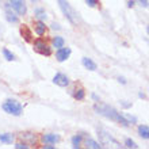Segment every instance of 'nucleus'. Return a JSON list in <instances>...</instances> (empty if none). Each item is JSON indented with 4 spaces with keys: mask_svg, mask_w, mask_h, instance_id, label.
I'll return each mask as SVG.
<instances>
[{
    "mask_svg": "<svg viewBox=\"0 0 149 149\" xmlns=\"http://www.w3.org/2000/svg\"><path fill=\"white\" fill-rule=\"evenodd\" d=\"M94 110L96 114L99 115H102V117L107 118V119H110V121H114V122H118V123H121L123 126H129V121L125 118V115L121 113H118L114 107L109 106V104H104V103H96L94 106Z\"/></svg>",
    "mask_w": 149,
    "mask_h": 149,
    "instance_id": "f257e3e1",
    "label": "nucleus"
},
{
    "mask_svg": "<svg viewBox=\"0 0 149 149\" xmlns=\"http://www.w3.org/2000/svg\"><path fill=\"white\" fill-rule=\"evenodd\" d=\"M57 3H58L60 8H61L63 14L65 15V18H67L72 24H77V22H79L77 12L72 8V6L68 3V0H57Z\"/></svg>",
    "mask_w": 149,
    "mask_h": 149,
    "instance_id": "f03ea898",
    "label": "nucleus"
},
{
    "mask_svg": "<svg viewBox=\"0 0 149 149\" xmlns=\"http://www.w3.org/2000/svg\"><path fill=\"white\" fill-rule=\"evenodd\" d=\"M1 109L7 114H11V115H15V117H19L20 114L23 113V107L18 100L15 99H7L6 102L1 104Z\"/></svg>",
    "mask_w": 149,
    "mask_h": 149,
    "instance_id": "7ed1b4c3",
    "label": "nucleus"
},
{
    "mask_svg": "<svg viewBox=\"0 0 149 149\" xmlns=\"http://www.w3.org/2000/svg\"><path fill=\"white\" fill-rule=\"evenodd\" d=\"M98 136L100 138V141H102V145H114V146H117V148H121V144L114 137H111L106 130L98 129Z\"/></svg>",
    "mask_w": 149,
    "mask_h": 149,
    "instance_id": "20e7f679",
    "label": "nucleus"
},
{
    "mask_svg": "<svg viewBox=\"0 0 149 149\" xmlns=\"http://www.w3.org/2000/svg\"><path fill=\"white\" fill-rule=\"evenodd\" d=\"M33 47H34V50L37 52V53H39V54L42 56H50L52 54V49L49 47V45H47L43 39H37V41H34V45H33Z\"/></svg>",
    "mask_w": 149,
    "mask_h": 149,
    "instance_id": "39448f33",
    "label": "nucleus"
},
{
    "mask_svg": "<svg viewBox=\"0 0 149 149\" xmlns=\"http://www.w3.org/2000/svg\"><path fill=\"white\" fill-rule=\"evenodd\" d=\"M10 6L18 15H26L27 12V6L24 0H10Z\"/></svg>",
    "mask_w": 149,
    "mask_h": 149,
    "instance_id": "423d86ee",
    "label": "nucleus"
},
{
    "mask_svg": "<svg viewBox=\"0 0 149 149\" xmlns=\"http://www.w3.org/2000/svg\"><path fill=\"white\" fill-rule=\"evenodd\" d=\"M72 50L69 49V47H60V49H57V52H56V58H57V61H60V63H64V61H67L68 58H69V56H71Z\"/></svg>",
    "mask_w": 149,
    "mask_h": 149,
    "instance_id": "0eeeda50",
    "label": "nucleus"
},
{
    "mask_svg": "<svg viewBox=\"0 0 149 149\" xmlns=\"http://www.w3.org/2000/svg\"><path fill=\"white\" fill-rule=\"evenodd\" d=\"M53 83L57 84L58 87H67L69 86V79H68L67 74L64 73H56L54 77H53Z\"/></svg>",
    "mask_w": 149,
    "mask_h": 149,
    "instance_id": "6e6552de",
    "label": "nucleus"
},
{
    "mask_svg": "<svg viewBox=\"0 0 149 149\" xmlns=\"http://www.w3.org/2000/svg\"><path fill=\"white\" fill-rule=\"evenodd\" d=\"M42 141L45 142V144H56V142L60 141V136H58V134H53V133L43 134V136H42Z\"/></svg>",
    "mask_w": 149,
    "mask_h": 149,
    "instance_id": "1a4fd4ad",
    "label": "nucleus"
},
{
    "mask_svg": "<svg viewBox=\"0 0 149 149\" xmlns=\"http://www.w3.org/2000/svg\"><path fill=\"white\" fill-rule=\"evenodd\" d=\"M20 36H22V38H24L26 42H30V41H31L33 34H31V31H30V29H29L26 24H23V26L20 27Z\"/></svg>",
    "mask_w": 149,
    "mask_h": 149,
    "instance_id": "9d476101",
    "label": "nucleus"
},
{
    "mask_svg": "<svg viewBox=\"0 0 149 149\" xmlns=\"http://www.w3.org/2000/svg\"><path fill=\"white\" fill-rule=\"evenodd\" d=\"M81 64L84 65V68L86 69H88V71H96V64L92 61L91 58H88V57H84V58L81 60Z\"/></svg>",
    "mask_w": 149,
    "mask_h": 149,
    "instance_id": "9b49d317",
    "label": "nucleus"
},
{
    "mask_svg": "<svg viewBox=\"0 0 149 149\" xmlns=\"http://www.w3.org/2000/svg\"><path fill=\"white\" fill-rule=\"evenodd\" d=\"M6 16H7V20L8 22H11V23H18V16L14 14V12L10 10V4L6 6Z\"/></svg>",
    "mask_w": 149,
    "mask_h": 149,
    "instance_id": "f8f14e48",
    "label": "nucleus"
},
{
    "mask_svg": "<svg viewBox=\"0 0 149 149\" xmlns=\"http://www.w3.org/2000/svg\"><path fill=\"white\" fill-rule=\"evenodd\" d=\"M34 29H36V33L38 34L39 37L43 36L45 34V31H46V26H45V23H43L42 20H37L36 26H34Z\"/></svg>",
    "mask_w": 149,
    "mask_h": 149,
    "instance_id": "ddd939ff",
    "label": "nucleus"
},
{
    "mask_svg": "<svg viewBox=\"0 0 149 149\" xmlns=\"http://www.w3.org/2000/svg\"><path fill=\"white\" fill-rule=\"evenodd\" d=\"M138 134H140L144 140H149V126L140 125L138 126Z\"/></svg>",
    "mask_w": 149,
    "mask_h": 149,
    "instance_id": "4468645a",
    "label": "nucleus"
},
{
    "mask_svg": "<svg viewBox=\"0 0 149 149\" xmlns=\"http://www.w3.org/2000/svg\"><path fill=\"white\" fill-rule=\"evenodd\" d=\"M86 146L90 149H100L102 148V144H99V142H96L95 140H92V138H87L86 140Z\"/></svg>",
    "mask_w": 149,
    "mask_h": 149,
    "instance_id": "2eb2a0df",
    "label": "nucleus"
},
{
    "mask_svg": "<svg viewBox=\"0 0 149 149\" xmlns=\"http://www.w3.org/2000/svg\"><path fill=\"white\" fill-rule=\"evenodd\" d=\"M64 43H65V41H64L63 37H54L53 38V41H52V45H53V47H56V49H60V47L64 46Z\"/></svg>",
    "mask_w": 149,
    "mask_h": 149,
    "instance_id": "dca6fc26",
    "label": "nucleus"
},
{
    "mask_svg": "<svg viewBox=\"0 0 149 149\" xmlns=\"http://www.w3.org/2000/svg\"><path fill=\"white\" fill-rule=\"evenodd\" d=\"M81 141H83V136H81V134H76V136H73V137H72V146H73L74 149L80 148Z\"/></svg>",
    "mask_w": 149,
    "mask_h": 149,
    "instance_id": "f3484780",
    "label": "nucleus"
},
{
    "mask_svg": "<svg viewBox=\"0 0 149 149\" xmlns=\"http://www.w3.org/2000/svg\"><path fill=\"white\" fill-rule=\"evenodd\" d=\"M0 141L4 142V144H12V141H14V136H12L11 133L0 134Z\"/></svg>",
    "mask_w": 149,
    "mask_h": 149,
    "instance_id": "a211bd4d",
    "label": "nucleus"
},
{
    "mask_svg": "<svg viewBox=\"0 0 149 149\" xmlns=\"http://www.w3.org/2000/svg\"><path fill=\"white\" fill-rule=\"evenodd\" d=\"M36 16L38 18L39 20H43V19H46V12H45V10L43 8H36Z\"/></svg>",
    "mask_w": 149,
    "mask_h": 149,
    "instance_id": "6ab92c4d",
    "label": "nucleus"
},
{
    "mask_svg": "<svg viewBox=\"0 0 149 149\" xmlns=\"http://www.w3.org/2000/svg\"><path fill=\"white\" fill-rule=\"evenodd\" d=\"M3 54H4V58L7 60V61H14V60H15V56L12 54L8 49H6V47L3 49Z\"/></svg>",
    "mask_w": 149,
    "mask_h": 149,
    "instance_id": "aec40b11",
    "label": "nucleus"
},
{
    "mask_svg": "<svg viewBox=\"0 0 149 149\" xmlns=\"http://www.w3.org/2000/svg\"><path fill=\"white\" fill-rule=\"evenodd\" d=\"M84 96H86V92H84V90H83V88L76 90V92H74V99H77V100H83V99H84Z\"/></svg>",
    "mask_w": 149,
    "mask_h": 149,
    "instance_id": "412c9836",
    "label": "nucleus"
},
{
    "mask_svg": "<svg viewBox=\"0 0 149 149\" xmlns=\"http://www.w3.org/2000/svg\"><path fill=\"white\" fill-rule=\"evenodd\" d=\"M125 145L127 146V148H133V149H137V148H138L137 144H136L133 140H130V138H127V140L125 141Z\"/></svg>",
    "mask_w": 149,
    "mask_h": 149,
    "instance_id": "4be33fe9",
    "label": "nucleus"
},
{
    "mask_svg": "<svg viewBox=\"0 0 149 149\" xmlns=\"http://www.w3.org/2000/svg\"><path fill=\"white\" fill-rule=\"evenodd\" d=\"M123 115H125V118L129 121V123H132V122H133V123H136V122H137V118H136V117H132V115H129V114H123Z\"/></svg>",
    "mask_w": 149,
    "mask_h": 149,
    "instance_id": "5701e85b",
    "label": "nucleus"
},
{
    "mask_svg": "<svg viewBox=\"0 0 149 149\" xmlns=\"http://www.w3.org/2000/svg\"><path fill=\"white\" fill-rule=\"evenodd\" d=\"M86 3L88 4V7H96L98 6V0H86Z\"/></svg>",
    "mask_w": 149,
    "mask_h": 149,
    "instance_id": "b1692460",
    "label": "nucleus"
},
{
    "mask_svg": "<svg viewBox=\"0 0 149 149\" xmlns=\"http://www.w3.org/2000/svg\"><path fill=\"white\" fill-rule=\"evenodd\" d=\"M15 148L16 149H27L29 145H27V144H24V142H23V144H22V142H18V144L15 145Z\"/></svg>",
    "mask_w": 149,
    "mask_h": 149,
    "instance_id": "393cba45",
    "label": "nucleus"
},
{
    "mask_svg": "<svg viewBox=\"0 0 149 149\" xmlns=\"http://www.w3.org/2000/svg\"><path fill=\"white\" fill-rule=\"evenodd\" d=\"M137 1L141 4L144 8H148L149 7V1H148V0H137Z\"/></svg>",
    "mask_w": 149,
    "mask_h": 149,
    "instance_id": "a878e982",
    "label": "nucleus"
},
{
    "mask_svg": "<svg viewBox=\"0 0 149 149\" xmlns=\"http://www.w3.org/2000/svg\"><path fill=\"white\" fill-rule=\"evenodd\" d=\"M127 6H129V7H133V6H134V0H130V1H127Z\"/></svg>",
    "mask_w": 149,
    "mask_h": 149,
    "instance_id": "bb28decb",
    "label": "nucleus"
},
{
    "mask_svg": "<svg viewBox=\"0 0 149 149\" xmlns=\"http://www.w3.org/2000/svg\"><path fill=\"white\" fill-rule=\"evenodd\" d=\"M52 27H53V29H57V30H58V29H60V26H58V24H57V23H53V24H52Z\"/></svg>",
    "mask_w": 149,
    "mask_h": 149,
    "instance_id": "cd10ccee",
    "label": "nucleus"
},
{
    "mask_svg": "<svg viewBox=\"0 0 149 149\" xmlns=\"http://www.w3.org/2000/svg\"><path fill=\"white\" fill-rule=\"evenodd\" d=\"M118 80H119V81H121L122 84H125V83H126V80H125V79H123V77H119V79H118Z\"/></svg>",
    "mask_w": 149,
    "mask_h": 149,
    "instance_id": "c85d7f7f",
    "label": "nucleus"
},
{
    "mask_svg": "<svg viewBox=\"0 0 149 149\" xmlns=\"http://www.w3.org/2000/svg\"><path fill=\"white\" fill-rule=\"evenodd\" d=\"M92 98H94V99H95V100H96V102H99V98H98V96H96V95H95V94H94V95H92Z\"/></svg>",
    "mask_w": 149,
    "mask_h": 149,
    "instance_id": "c756f323",
    "label": "nucleus"
},
{
    "mask_svg": "<svg viewBox=\"0 0 149 149\" xmlns=\"http://www.w3.org/2000/svg\"><path fill=\"white\" fill-rule=\"evenodd\" d=\"M138 96H140V98H145V95L142 94V92H140V94H138Z\"/></svg>",
    "mask_w": 149,
    "mask_h": 149,
    "instance_id": "7c9ffc66",
    "label": "nucleus"
},
{
    "mask_svg": "<svg viewBox=\"0 0 149 149\" xmlns=\"http://www.w3.org/2000/svg\"><path fill=\"white\" fill-rule=\"evenodd\" d=\"M146 31H148V34H149V24H148V27H146Z\"/></svg>",
    "mask_w": 149,
    "mask_h": 149,
    "instance_id": "2f4dec72",
    "label": "nucleus"
}]
</instances>
